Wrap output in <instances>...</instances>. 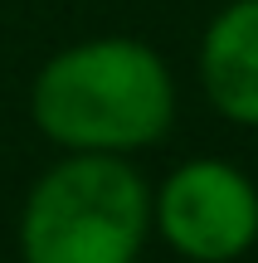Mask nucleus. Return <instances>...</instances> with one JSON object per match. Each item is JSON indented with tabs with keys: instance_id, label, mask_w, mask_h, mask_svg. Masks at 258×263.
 Here are the masks:
<instances>
[{
	"instance_id": "nucleus-1",
	"label": "nucleus",
	"mask_w": 258,
	"mask_h": 263,
	"mask_svg": "<svg viewBox=\"0 0 258 263\" xmlns=\"http://www.w3.org/2000/svg\"><path fill=\"white\" fill-rule=\"evenodd\" d=\"M29 117L64 151H127L156 146L175 122L171 64L146 39L97 34L58 49L29 88Z\"/></svg>"
},
{
	"instance_id": "nucleus-2",
	"label": "nucleus",
	"mask_w": 258,
	"mask_h": 263,
	"mask_svg": "<svg viewBox=\"0 0 258 263\" xmlns=\"http://www.w3.org/2000/svg\"><path fill=\"white\" fill-rule=\"evenodd\" d=\"M151 234V185L127 156L68 151L19 210L25 263H136Z\"/></svg>"
},
{
	"instance_id": "nucleus-3",
	"label": "nucleus",
	"mask_w": 258,
	"mask_h": 263,
	"mask_svg": "<svg viewBox=\"0 0 258 263\" xmlns=\"http://www.w3.org/2000/svg\"><path fill=\"white\" fill-rule=\"evenodd\" d=\"M151 229L190 263H234L258 244V185L220 156L181 161L151 190Z\"/></svg>"
},
{
	"instance_id": "nucleus-4",
	"label": "nucleus",
	"mask_w": 258,
	"mask_h": 263,
	"mask_svg": "<svg viewBox=\"0 0 258 263\" xmlns=\"http://www.w3.org/2000/svg\"><path fill=\"white\" fill-rule=\"evenodd\" d=\"M200 88L234 127H258V0H229L200 34Z\"/></svg>"
},
{
	"instance_id": "nucleus-5",
	"label": "nucleus",
	"mask_w": 258,
	"mask_h": 263,
	"mask_svg": "<svg viewBox=\"0 0 258 263\" xmlns=\"http://www.w3.org/2000/svg\"><path fill=\"white\" fill-rule=\"evenodd\" d=\"M136 263H142V258H136Z\"/></svg>"
}]
</instances>
